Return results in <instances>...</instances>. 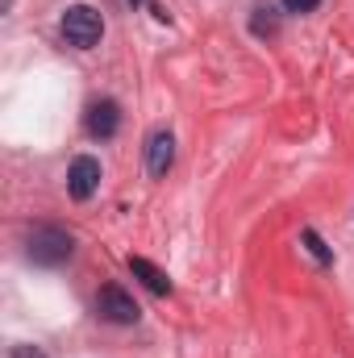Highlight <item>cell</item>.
<instances>
[{"label": "cell", "instance_id": "obj_1", "mask_svg": "<svg viewBox=\"0 0 354 358\" xmlns=\"http://www.w3.org/2000/svg\"><path fill=\"white\" fill-rule=\"evenodd\" d=\"M71 250H76V242H71V234L59 229V225H34L29 238H25V255H29L38 267H63V263L71 259Z\"/></svg>", "mask_w": 354, "mask_h": 358}, {"label": "cell", "instance_id": "obj_2", "mask_svg": "<svg viewBox=\"0 0 354 358\" xmlns=\"http://www.w3.org/2000/svg\"><path fill=\"white\" fill-rule=\"evenodd\" d=\"M100 34H104V21H100V13H96L92 4H71V8L63 13V38H67L71 46L92 50V46L100 42Z\"/></svg>", "mask_w": 354, "mask_h": 358}, {"label": "cell", "instance_id": "obj_3", "mask_svg": "<svg viewBox=\"0 0 354 358\" xmlns=\"http://www.w3.org/2000/svg\"><path fill=\"white\" fill-rule=\"evenodd\" d=\"M96 313H100L108 325H134V321L142 317V308L134 304V296H129L125 287H117V283H104V287H100Z\"/></svg>", "mask_w": 354, "mask_h": 358}, {"label": "cell", "instance_id": "obj_4", "mask_svg": "<svg viewBox=\"0 0 354 358\" xmlns=\"http://www.w3.org/2000/svg\"><path fill=\"white\" fill-rule=\"evenodd\" d=\"M96 187H100V163L92 155L71 159V167H67V192H71V200H92Z\"/></svg>", "mask_w": 354, "mask_h": 358}, {"label": "cell", "instance_id": "obj_5", "mask_svg": "<svg viewBox=\"0 0 354 358\" xmlns=\"http://www.w3.org/2000/svg\"><path fill=\"white\" fill-rule=\"evenodd\" d=\"M84 129H88L96 142H108V138L121 129V108H117V100H92L88 117H84Z\"/></svg>", "mask_w": 354, "mask_h": 358}, {"label": "cell", "instance_id": "obj_6", "mask_svg": "<svg viewBox=\"0 0 354 358\" xmlns=\"http://www.w3.org/2000/svg\"><path fill=\"white\" fill-rule=\"evenodd\" d=\"M171 163H176V138H171V129H155L146 138V171L163 179L171 171Z\"/></svg>", "mask_w": 354, "mask_h": 358}, {"label": "cell", "instance_id": "obj_7", "mask_svg": "<svg viewBox=\"0 0 354 358\" xmlns=\"http://www.w3.org/2000/svg\"><path fill=\"white\" fill-rule=\"evenodd\" d=\"M129 271H134V275H138V279H142V283L155 292V296H167V292H171V279L155 267L150 259H142V255H129Z\"/></svg>", "mask_w": 354, "mask_h": 358}, {"label": "cell", "instance_id": "obj_8", "mask_svg": "<svg viewBox=\"0 0 354 358\" xmlns=\"http://www.w3.org/2000/svg\"><path fill=\"white\" fill-rule=\"evenodd\" d=\"M250 29H255V38H275V34H279V13H275L271 4H259V8L250 13Z\"/></svg>", "mask_w": 354, "mask_h": 358}, {"label": "cell", "instance_id": "obj_9", "mask_svg": "<svg viewBox=\"0 0 354 358\" xmlns=\"http://www.w3.org/2000/svg\"><path fill=\"white\" fill-rule=\"evenodd\" d=\"M300 242H304V250H309V255H313V259H317L321 267H325V263L334 259V255H330V246H325V242L317 238V229H304V234H300Z\"/></svg>", "mask_w": 354, "mask_h": 358}, {"label": "cell", "instance_id": "obj_10", "mask_svg": "<svg viewBox=\"0 0 354 358\" xmlns=\"http://www.w3.org/2000/svg\"><path fill=\"white\" fill-rule=\"evenodd\" d=\"M321 0H283V13H313Z\"/></svg>", "mask_w": 354, "mask_h": 358}, {"label": "cell", "instance_id": "obj_11", "mask_svg": "<svg viewBox=\"0 0 354 358\" xmlns=\"http://www.w3.org/2000/svg\"><path fill=\"white\" fill-rule=\"evenodd\" d=\"M8 358H46V355H42L38 346H25V342H21V346H13V350H8Z\"/></svg>", "mask_w": 354, "mask_h": 358}, {"label": "cell", "instance_id": "obj_12", "mask_svg": "<svg viewBox=\"0 0 354 358\" xmlns=\"http://www.w3.org/2000/svg\"><path fill=\"white\" fill-rule=\"evenodd\" d=\"M129 4H142V0H129Z\"/></svg>", "mask_w": 354, "mask_h": 358}]
</instances>
